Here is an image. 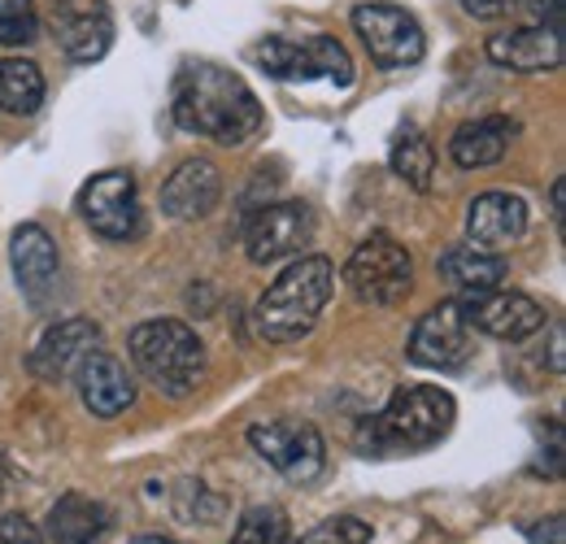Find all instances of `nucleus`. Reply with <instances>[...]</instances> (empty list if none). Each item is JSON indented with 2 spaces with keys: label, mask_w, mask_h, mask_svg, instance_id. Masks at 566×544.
<instances>
[{
  "label": "nucleus",
  "mask_w": 566,
  "mask_h": 544,
  "mask_svg": "<svg viewBox=\"0 0 566 544\" xmlns=\"http://www.w3.org/2000/svg\"><path fill=\"white\" fill-rule=\"evenodd\" d=\"M170 114L184 132L206 136L222 148H240L262 132V105L253 96V87L231 74V70L213 66V62H192L175 74V92H170Z\"/></svg>",
  "instance_id": "obj_1"
},
{
  "label": "nucleus",
  "mask_w": 566,
  "mask_h": 544,
  "mask_svg": "<svg viewBox=\"0 0 566 544\" xmlns=\"http://www.w3.org/2000/svg\"><path fill=\"white\" fill-rule=\"evenodd\" d=\"M336 292V266L327 258H301L292 262L287 271L262 292L258 310H253V323H258V336L271 344H292V341H305L327 301Z\"/></svg>",
  "instance_id": "obj_2"
},
{
  "label": "nucleus",
  "mask_w": 566,
  "mask_h": 544,
  "mask_svg": "<svg viewBox=\"0 0 566 544\" xmlns=\"http://www.w3.org/2000/svg\"><path fill=\"white\" fill-rule=\"evenodd\" d=\"M132 362L140 366L148 384H157V393L175 401L192 397L206 379V344L197 341L188 323H175V318L140 323L132 332Z\"/></svg>",
  "instance_id": "obj_3"
},
{
  "label": "nucleus",
  "mask_w": 566,
  "mask_h": 544,
  "mask_svg": "<svg viewBox=\"0 0 566 544\" xmlns=\"http://www.w3.org/2000/svg\"><path fill=\"white\" fill-rule=\"evenodd\" d=\"M453 418H458V406H453V397L444 388H431V384L401 388L384 406V414L375 418L370 444L375 449H392V453L431 449V444H440L453 431Z\"/></svg>",
  "instance_id": "obj_4"
},
{
  "label": "nucleus",
  "mask_w": 566,
  "mask_h": 544,
  "mask_svg": "<svg viewBox=\"0 0 566 544\" xmlns=\"http://www.w3.org/2000/svg\"><path fill=\"white\" fill-rule=\"evenodd\" d=\"M345 287L354 292L357 305H375V310H388V305H401L415 287V258L406 244H397L392 236L375 231L357 244L345 262Z\"/></svg>",
  "instance_id": "obj_5"
},
{
  "label": "nucleus",
  "mask_w": 566,
  "mask_h": 544,
  "mask_svg": "<svg viewBox=\"0 0 566 544\" xmlns=\"http://www.w3.org/2000/svg\"><path fill=\"white\" fill-rule=\"evenodd\" d=\"M253 62L271 79H287V83H305V79H332L336 87L354 83V62H349L345 44L332 35H310V40L271 35L253 49Z\"/></svg>",
  "instance_id": "obj_6"
},
{
  "label": "nucleus",
  "mask_w": 566,
  "mask_h": 544,
  "mask_svg": "<svg viewBox=\"0 0 566 544\" xmlns=\"http://www.w3.org/2000/svg\"><path fill=\"white\" fill-rule=\"evenodd\" d=\"M354 31L361 35L370 62L379 70H406L419 66L427 53V35L419 18L401 4L388 0H366L354 9Z\"/></svg>",
  "instance_id": "obj_7"
},
{
  "label": "nucleus",
  "mask_w": 566,
  "mask_h": 544,
  "mask_svg": "<svg viewBox=\"0 0 566 544\" xmlns=\"http://www.w3.org/2000/svg\"><path fill=\"white\" fill-rule=\"evenodd\" d=\"M475 353V327L462 310V301H440L415 323L410 362L427 370H462Z\"/></svg>",
  "instance_id": "obj_8"
},
{
  "label": "nucleus",
  "mask_w": 566,
  "mask_h": 544,
  "mask_svg": "<svg viewBox=\"0 0 566 544\" xmlns=\"http://www.w3.org/2000/svg\"><path fill=\"white\" fill-rule=\"evenodd\" d=\"M249 444L266 467H275L292 483H310L327 467L323 436L310 422H258L249 427Z\"/></svg>",
  "instance_id": "obj_9"
},
{
  "label": "nucleus",
  "mask_w": 566,
  "mask_h": 544,
  "mask_svg": "<svg viewBox=\"0 0 566 544\" xmlns=\"http://www.w3.org/2000/svg\"><path fill=\"white\" fill-rule=\"evenodd\" d=\"M78 213L105 240H132V236H140L144 213H140L136 179L127 170H105V175L87 179L83 192H78Z\"/></svg>",
  "instance_id": "obj_10"
},
{
  "label": "nucleus",
  "mask_w": 566,
  "mask_h": 544,
  "mask_svg": "<svg viewBox=\"0 0 566 544\" xmlns=\"http://www.w3.org/2000/svg\"><path fill=\"white\" fill-rule=\"evenodd\" d=\"M314 236V213L310 205L301 201H280V205H266L249 231H244V253L253 266H271V262H283L292 253H301Z\"/></svg>",
  "instance_id": "obj_11"
},
{
  "label": "nucleus",
  "mask_w": 566,
  "mask_h": 544,
  "mask_svg": "<svg viewBox=\"0 0 566 544\" xmlns=\"http://www.w3.org/2000/svg\"><path fill=\"white\" fill-rule=\"evenodd\" d=\"M462 310L471 318L475 332L496 336V341H527L545 327V305L523 296V292H467L462 296Z\"/></svg>",
  "instance_id": "obj_12"
},
{
  "label": "nucleus",
  "mask_w": 566,
  "mask_h": 544,
  "mask_svg": "<svg viewBox=\"0 0 566 544\" xmlns=\"http://www.w3.org/2000/svg\"><path fill=\"white\" fill-rule=\"evenodd\" d=\"M53 22L71 62H101L114 44V13L105 0H53Z\"/></svg>",
  "instance_id": "obj_13"
},
{
  "label": "nucleus",
  "mask_w": 566,
  "mask_h": 544,
  "mask_svg": "<svg viewBox=\"0 0 566 544\" xmlns=\"http://www.w3.org/2000/svg\"><path fill=\"white\" fill-rule=\"evenodd\" d=\"M96 344H101V323H92V318H62V323H53L40 336V344L27 357V366H31V375L57 384V379L71 375Z\"/></svg>",
  "instance_id": "obj_14"
},
{
  "label": "nucleus",
  "mask_w": 566,
  "mask_h": 544,
  "mask_svg": "<svg viewBox=\"0 0 566 544\" xmlns=\"http://www.w3.org/2000/svg\"><path fill=\"white\" fill-rule=\"evenodd\" d=\"M74 379H78V397L83 406L92 409L96 418H118L136 406V384L127 375V366L101 348H92L78 366H74Z\"/></svg>",
  "instance_id": "obj_15"
},
{
  "label": "nucleus",
  "mask_w": 566,
  "mask_h": 544,
  "mask_svg": "<svg viewBox=\"0 0 566 544\" xmlns=\"http://www.w3.org/2000/svg\"><path fill=\"white\" fill-rule=\"evenodd\" d=\"M527 231V205L514 192H484L467 209V236L475 249L501 253Z\"/></svg>",
  "instance_id": "obj_16"
},
{
  "label": "nucleus",
  "mask_w": 566,
  "mask_h": 544,
  "mask_svg": "<svg viewBox=\"0 0 566 544\" xmlns=\"http://www.w3.org/2000/svg\"><path fill=\"white\" fill-rule=\"evenodd\" d=\"M222 197V175L218 166L206 157H188L179 161V170L161 184V209L179 222H192V218H206L213 205Z\"/></svg>",
  "instance_id": "obj_17"
},
{
  "label": "nucleus",
  "mask_w": 566,
  "mask_h": 544,
  "mask_svg": "<svg viewBox=\"0 0 566 544\" xmlns=\"http://www.w3.org/2000/svg\"><path fill=\"white\" fill-rule=\"evenodd\" d=\"M489 57L496 66L518 70V74H541V70L563 66V31L549 27H518L489 40Z\"/></svg>",
  "instance_id": "obj_18"
},
{
  "label": "nucleus",
  "mask_w": 566,
  "mask_h": 544,
  "mask_svg": "<svg viewBox=\"0 0 566 544\" xmlns=\"http://www.w3.org/2000/svg\"><path fill=\"white\" fill-rule=\"evenodd\" d=\"M9 262L27 296H44L57 283V244L40 222H22L9 240Z\"/></svg>",
  "instance_id": "obj_19"
},
{
  "label": "nucleus",
  "mask_w": 566,
  "mask_h": 544,
  "mask_svg": "<svg viewBox=\"0 0 566 544\" xmlns=\"http://www.w3.org/2000/svg\"><path fill=\"white\" fill-rule=\"evenodd\" d=\"M518 136V123L505 118V114H493V118H475V123H462L453 139H449V153L462 170H480V166H496L510 144Z\"/></svg>",
  "instance_id": "obj_20"
},
{
  "label": "nucleus",
  "mask_w": 566,
  "mask_h": 544,
  "mask_svg": "<svg viewBox=\"0 0 566 544\" xmlns=\"http://www.w3.org/2000/svg\"><path fill=\"white\" fill-rule=\"evenodd\" d=\"M109 527V510L83 492H66L49 510V541L53 544H92Z\"/></svg>",
  "instance_id": "obj_21"
},
{
  "label": "nucleus",
  "mask_w": 566,
  "mask_h": 544,
  "mask_svg": "<svg viewBox=\"0 0 566 544\" xmlns=\"http://www.w3.org/2000/svg\"><path fill=\"white\" fill-rule=\"evenodd\" d=\"M440 274L467 296V292H493L505 279V262L489 253V249H475V244H453L440 253Z\"/></svg>",
  "instance_id": "obj_22"
},
{
  "label": "nucleus",
  "mask_w": 566,
  "mask_h": 544,
  "mask_svg": "<svg viewBox=\"0 0 566 544\" xmlns=\"http://www.w3.org/2000/svg\"><path fill=\"white\" fill-rule=\"evenodd\" d=\"M388 161H392V175L401 184H410L415 192H431V184H436V148H431V139L419 127H406L401 136L392 139Z\"/></svg>",
  "instance_id": "obj_23"
},
{
  "label": "nucleus",
  "mask_w": 566,
  "mask_h": 544,
  "mask_svg": "<svg viewBox=\"0 0 566 544\" xmlns=\"http://www.w3.org/2000/svg\"><path fill=\"white\" fill-rule=\"evenodd\" d=\"M40 105H44V74H40V66L18 62V57L0 62V109L31 118Z\"/></svg>",
  "instance_id": "obj_24"
},
{
  "label": "nucleus",
  "mask_w": 566,
  "mask_h": 544,
  "mask_svg": "<svg viewBox=\"0 0 566 544\" xmlns=\"http://www.w3.org/2000/svg\"><path fill=\"white\" fill-rule=\"evenodd\" d=\"M231 544H296V536H292V523H287L283 510H275V505H253L235 523Z\"/></svg>",
  "instance_id": "obj_25"
},
{
  "label": "nucleus",
  "mask_w": 566,
  "mask_h": 544,
  "mask_svg": "<svg viewBox=\"0 0 566 544\" xmlns=\"http://www.w3.org/2000/svg\"><path fill=\"white\" fill-rule=\"evenodd\" d=\"M301 544H370V527H366L361 519L340 514V519H327V523H318L314 532H305Z\"/></svg>",
  "instance_id": "obj_26"
},
{
  "label": "nucleus",
  "mask_w": 566,
  "mask_h": 544,
  "mask_svg": "<svg viewBox=\"0 0 566 544\" xmlns=\"http://www.w3.org/2000/svg\"><path fill=\"white\" fill-rule=\"evenodd\" d=\"M40 35V22L31 9L22 13H0V44H31Z\"/></svg>",
  "instance_id": "obj_27"
},
{
  "label": "nucleus",
  "mask_w": 566,
  "mask_h": 544,
  "mask_svg": "<svg viewBox=\"0 0 566 544\" xmlns=\"http://www.w3.org/2000/svg\"><path fill=\"white\" fill-rule=\"evenodd\" d=\"M0 544H44V536L22 514H0Z\"/></svg>",
  "instance_id": "obj_28"
},
{
  "label": "nucleus",
  "mask_w": 566,
  "mask_h": 544,
  "mask_svg": "<svg viewBox=\"0 0 566 544\" xmlns=\"http://www.w3.org/2000/svg\"><path fill=\"white\" fill-rule=\"evenodd\" d=\"M462 9L471 18H484V22H496V18H510L518 9V0H462Z\"/></svg>",
  "instance_id": "obj_29"
},
{
  "label": "nucleus",
  "mask_w": 566,
  "mask_h": 544,
  "mask_svg": "<svg viewBox=\"0 0 566 544\" xmlns=\"http://www.w3.org/2000/svg\"><path fill=\"white\" fill-rule=\"evenodd\" d=\"M532 18H536V27L563 31V0H532Z\"/></svg>",
  "instance_id": "obj_30"
},
{
  "label": "nucleus",
  "mask_w": 566,
  "mask_h": 544,
  "mask_svg": "<svg viewBox=\"0 0 566 544\" xmlns=\"http://www.w3.org/2000/svg\"><path fill=\"white\" fill-rule=\"evenodd\" d=\"M532 544H563V519H545V527H523Z\"/></svg>",
  "instance_id": "obj_31"
},
{
  "label": "nucleus",
  "mask_w": 566,
  "mask_h": 544,
  "mask_svg": "<svg viewBox=\"0 0 566 544\" xmlns=\"http://www.w3.org/2000/svg\"><path fill=\"white\" fill-rule=\"evenodd\" d=\"M549 366L563 370V323H554V344H549Z\"/></svg>",
  "instance_id": "obj_32"
},
{
  "label": "nucleus",
  "mask_w": 566,
  "mask_h": 544,
  "mask_svg": "<svg viewBox=\"0 0 566 544\" xmlns=\"http://www.w3.org/2000/svg\"><path fill=\"white\" fill-rule=\"evenodd\" d=\"M31 9V0H0V13H22Z\"/></svg>",
  "instance_id": "obj_33"
},
{
  "label": "nucleus",
  "mask_w": 566,
  "mask_h": 544,
  "mask_svg": "<svg viewBox=\"0 0 566 544\" xmlns=\"http://www.w3.org/2000/svg\"><path fill=\"white\" fill-rule=\"evenodd\" d=\"M132 544H179V541H166V536H140V541H132Z\"/></svg>",
  "instance_id": "obj_34"
},
{
  "label": "nucleus",
  "mask_w": 566,
  "mask_h": 544,
  "mask_svg": "<svg viewBox=\"0 0 566 544\" xmlns=\"http://www.w3.org/2000/svg\"><path fill=\"white\" fill-rule=\"evenodd\" d=\"M0 492H4V475H0Z\"/></svg>",
  "instance_id": "obj_35"
}]
</instances>
